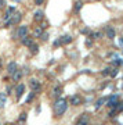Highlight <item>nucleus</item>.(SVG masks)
I'll return each instance as SVG.
<instances>
[{"label":"nucleus","instance_id":"12","mask_svg":"<svg viewBox=\"0 0 123 125\" xmlns=\"http://www.w3.org/2000/svg\"><path fill=\"white\" fill-rule=\"evenodd\" d=\"M82 7H83V1L82 0H76L75 1V6H73V13L75 14H79L80 10H82Z\"/></svg>","mask_w":123,"mask_h":125},{"label":"nucleus","instance_id":"24","mask_svg":"<svg viewBox=\"0 0 123 125\" xmlns=\"http://www.w3.org/2000/svg\"><path fill=\"white\" fill-rule=\"evenodd\" d=\"M40 39H42L43 42H46V40H48V33H46V32H43V33H42V36H40Z\"/></svg>","mask_w":123,"mask_h":125},{"label":"nucleus","instance_id":"4","mask_svg":"<svg viewBox=\"0 0 123 125\" xmlns=\"http://www.w3.org/2000/svg\"><path fill=\"white\" fill-rule=\"evenodd\" d=\"M28 32H29L28 25H19V27H18V29H17V36L21 39V38L26 36V35H28Z\"/></svg>","mask_w":123,"mask_h":125},{"label":"nucleus","instance_id":"8","mask_svg":"<svg viewBox=\"0 0 123 125\" xmlns=\"http://www.w3.org/2000/svg\"><path fill=\"white\" fill-rule=\"evenodd\" d=\"M24 93H25V85H24V83H19V85L15 88V96H17V99H19V97H21Z\"/></svg>","mask_w":123,"mask_h":125},{"label":"nucleus","instance_id":"35","mask_svg":"<svg viewBox=\"0 0 123 125\" xmlns=\"http://www.w3.org/2000/svg\"><path fill=\"white\" fill-rule=\"evenodd\" d=\"M7 93H8V94L11 93V86H8V88H7Z\"/></svg>","mask_w":123,"mask_h":125},{"label":"nucleus","instance_id":"7","mask_svg":"<svg viewBox=\"0 0 123 125\" xmlns=\"http://www.w3.org/2000/svg\"><path fill=\"white\" fill-rule=\"evenodd\" d=\"M33 20H35L36 22H40V21H43V20H44V13H43L42 10H37V11H35V13H33Z\"/></svg>","mask_w":123,"mask_h":125},{"label":"nucleus","instance_id":"11","mask_svg":"<svg viewBox=\"0 0 123 125\" xmlns=\"http://www.w3.org/2000/svg\"><path fill=\"white\" fill-rule=\"evenodd\" d=\"M21 43H22L24 46L29 47V46H31V45H32V43H35V42H33V39H32V38H29V36L26 35V36H24V38H21Z\"/></svg>","mask_w":123,"mask_h":125},{"label":"nucleus","instance_id":"13","mask_svg":"<svg viewBox=\"0 0 123 125\" xmlns=\"http://www.w3.org/2000/svg\"><path fill=\"white\" fill-rule=\"evenodd\" d=\"M60 40H61L62 45H69V43L73 40V38H72L71 35H64V36H61V38H60Z\"/></svg>","mask_w":123,"mask_h":125},{"label":"nucleus","instance_id":"41","mask_svg":"<svg viewBox=\"0 0 123 125\" xmlns=\"http://www.w3.org/2000/svg\"><path fill=\"white\" fill-rule=\"evenodd\" d=\"M0 125H1V124H0Z\"/></svg>","mask_w":123,"mask_h":125},{"label":"nucleus","instance_id":"34","mask_svg":"<svg viewBox=\"0 0 123 125\" xmlns=\"http://www.w3.org/2000/svg\"><path fill=\"white\" fill-rule=\"evenodd\" d=\"M89 32H90L89 28H84V29H82V31H80V33H89Z\"/></svg>","mask_w":123,"mask_h":125},{"label":"nucleus","instance_id":"30","mask_svg":"<svg viewBox=\"0 0 123 125\" xmlns=\"http://www.w3.org/2000/svg\"><path fill=\"white\" fill-rule=\"evenodd\" d=\"M35 3H36L37 6H42V4L44 3V0H35Z\"/></svg>","mask_w":123,"mask_h":125},{"label":"nucleus","instance_id":"19","mask_svg":"<svg viewBox=\"0 0 123 125\" xmlns=\"http://www.w3.org/2000/svg\"><path fill=\"white\" fill-rule=\"evenodd\" d=\"M29 49H31L32 54H37V53H39V46H37L36 43H32L31 46H29Z\"/></svg>","mask_w":123,"mask_h":125},{"label":"nucleus","instance_id":"10","mask_svg":"<svg viewBox=\"0 0 123 125\" xmlns=\"http://www.w3.org/2000/svg\"><path fill=\"white\" fill-rule=\"evenodd\" d=\"M14 11H15V7H13V6H11V7H8V8H7V11H6V13H4V16H3V22H4V21H7V20H10V17L13 16V13H14Z\"/></svg>","mask_w":123,"mask_h":125},{"label":"nucleus","instance_id":"3","mask_svg":"<svg viewBox=\"0 0 123 125\" xmlns=\"http://www.w3.org/2000/svg\"><path fill=\"white\" fill-rule=\"evenodd\" d=\"M29 86H31V89L33 92H40V90H42V83L36 78H32L31 81H29Z\"/></svg>","mask_w":123,"mask_h":125},{"label":"nucleus","instance_id":"17","mask_svg":"<svg viewBox=\"0 0 123 125\" xmlns=\"http://www.w3.org/2000/svg\"><path fill=\"white\" fill-rule=\"evenodd\" d=\"M6 102H7V94H6V93H0V109H3V107H4Z\"/></svg>","mask_w":123,"mask_h":125},{"label":"nucleus","instance_id":"9","mask_svg":"<svg viewBox=\"0 0 123 125\" xmlns=\"http://www.w3.org/2000/svg\"><path fill=\"white\" fill-rule=\"evenodd\" d=\"M15 71H17V62L15 61H10L8 64H7V72H8L10 75H13Z\"/></svg>","mask_w":123,"mask_h":125},{"label":"nucleus","instance_id":"39","mask_svg":"<svg viewBox=\"0 0 123 125\" xmlns=\"http://www.w3.org/2000/svg\"><path fill=\"white\" fill-rule=\"evenodd\" d=\"M97 1H101V0H97Z\"/></svg>","mask_w":123,"mask_h":125},{"label":"nucleus","instance_id":"40","mask_svg":"<svg viewBox=\"0 0 123 125\" xmlns=\"http://www.w3.org/2000/svg\"><path fill=\"white\" fill-rule=\"evenodd\" d=\"M14 1H18V0H14Z\"/></svg>","mask_w":123,"mask_h":125},{"label":"nucleus","instance_id":"26","mask_svg":"<svg viewBox=\"0 0 123 125\" xmlns=\"http://www.w3.org/2000/svg\"><path fill=\"white\" fill-rule=\"evenodd\" d=\"M61 45H62V43H61V40H60V39L54 40V43H53V46H54V47H60Z\"/></svg>","mask_w":123,"mask_h":125},{"label":"nucleus","instance_id":"15","mask_svg":"<svg viewBox=\"0 0 123 125\" xmlns=\"http://www.w3.org/2000/svg\"><path fill=\"white\" fill-rule=\"evenodd\" d=\"M62 94V88L60 85H55L54 86V89H53V96H55V97H60Z\"/></svg>","mask_w":123,"mask_h":125},{"label":"nucleus","instance_id":"25","mask_svg":"<svg viewBox=\"0 0 123 125\" xmlns=\"http://www.w3.org/2000/svg\"><path fill=\"white\" fill-rule=\"evenodd\" d=\"M109 71H111V68L108 67V68H104V70L101 71V74H102L104 77H107V75H109Z\"/></svg>","mask_w":123,"mask_h":125},{"label":"nucleus","instance_id":"18","mask_svg":"<svg viewBox=\"0 0 123 125\" xmlns=\"http://www.w3.org/2000/svg\"><path fill=\"white\" fill-rule=\"evenodd\" d=\"M42 33H43V29H42L40 27H36L35 31H33V36H35V38H40Z\"/></svg>","mask_w":123,"mask_h":125},{"label":"nucleus","instance_id":"32","mask_svg":"<svg viewBox=\"0 0 123 125\" xmlns=\"http://www.w3.org/2000/svg\"><path fill=\"white\" fill-rule=\"evenodd\" d=\"M47 25H48V24H46V22H42V25H40V28H42V29L44 31V29H46V28H47Z\"/></svg>","mask_w":123,"mask_h":125},{"label":"nucleus","instance_id":"37","mask_svg":"<svg viewBox=\"0 0 123 125\" xmlns=\"http://www.w3.org/2000/svg\"><path fill=\"white\" fill-rule=\"evenodd\" d=\"M0 72H1V60H0Z\"/></svg>","mask_w":123,"mask_h":125},{"label":"nucleus","instance_id":"21","mask_svg":"<svg viewBox=\"0 0 123 125\" xmlns=\"http://www.w3.org/2000/svg\"><path fill=\"white\" fill-rule=\"evenodd\" d=\"M26 115H28L26 113H21V114H19V118H18V122H19V124H24V122L26 121Z\"/></svg>","mask_w":123,"mask_h":125},{"label":"nucleus","instance_id":"27","mask_svg":"<svg viewBox=\"0 0 123 125\" xmlns=\"http://www.w3.org/2000/svg\"><path fill=\"white\" fill-rule=\"evenodd\" d=\"M86 46H87V47H91L93 46V39H89V38L86 39Z\"/></svg>","mask_w":123,"mask_h":125},{"label":"nucleus","instance_id":"6","mask_svg":"<svg viewBox=\"0 0 123 125\" xmlns=\"http://www.w3.org/2000/svg\"><path fill=\"white\" fill-rule=\"evenodd\" d=\"M89 122H90V115H89L87 113H84V114H82L80 118L77 120L76 125H89Z\"/></svg>","mask_w":123,"mask_h":125},{"label":"nucleus","instance_id":"20","mask_svg":"<svg viewBox=\"0 0 123 125\" xmlns=\"http://www.w3.org/2000/svg\"><path fill=\"white\" fill-rule=\"evenodd\" d=\"M35 96H36V92H33V90H32L31 93L28 94V97H26V100H25V103H26V104H29V103H31L32 100L35 99Z\"/></svg>","mask_w":123,"mask_h":125},{"label":"nucleus","instance_id":"36","mask_svg":"<svg viewBox=\"0 0 123 125\" xmlns=\"http://www.w3.org/2000/svg\"><path fill=\"white\" fill-rule=\"evenodd\" d=\"M119 42H120V45H122V46H123V39H120V40H119Z\"/></svg>","mask_w":123,"mask_h":125},{"label":"nucleus","instance_id":"16","mask_svg":"<svg viewBox=\"0 0 123 125\" xmlns=\"http://www.w3.org/2000/svg\"><path fill=\"white\" fill-rule=\"evenodd\" d=\"M22 75H24V74H22V71H18V70H17L11 77H13V81H14V82H18L19 79L22 78Z\"/></svg>","mask_w":123,"mask_h":125},{"label":"nucleus","instance_id":"33","mask_svg":"<svg viewBox=\"0 0 123 125\" xmlns=\"http://www.w3.org/2000/svg\"><path fill=\"white\" fill-rule=\"evenodd\" d=\"M115 113H116V110H115V109L111 110V111H109V117H113V115H115Z\"/></svg>","mask_w":123,"mask_h":125},{"label":"nucleus","instance_id":"28","mask_svg":"<svg viewBox=\"0 0 123 125\" xmlns=\"http://www.w3.org/2000/svg\"><path fill=\"white\" fill-rule=\"evenodd\" d=\"M116 110H119V111H123V102H119V104H118V109Z\"/></svg>","mask_w":123,"mask_h":125},{"label":"nucleus","instance_id":"23","mask_svg":"<svg viewBox=\"0 0 123 125\" xmlns=\"http://www.w3.org/2000/svg\"><path fill=\"white\" fill-rule=\"evenodd\" d=\"M104 103H105V99H100V100L97 102V104H95V109H100Z\"/></svg>","mask_w":123,"mask_h":125},{"label":"nucleus","instance_id":"29","mask_svg":"<svg viewBox=\"0 0 123 125\" xmlns=\"http://www.w3.org/2000/svg\"><path fill=\"white\" fill-rule=\"evenodd\" d=\"M112 65H115V67H119V65H120V61H119V60H115V61H112Z\"/></svg>","mask_w":123,"mask_h":125},{"label":"nucleus","instance_id":"31","mask_svg":"<svg viewBox=\"0 0 123 125\" xmlns=\"http://www.w3.org/2000/svg\"><path fill=\"white\" fill-rule=\"evenodd\" d=\"M6 7V0H0V8Z\"/></svg>","mask_w":123,"mask_h":125},{"label":"nucleus","instance_id":"5","mask_svg":"<svg viewBox=\"0 0 123 125\" xmlns=\"http://www.w3.org/2000/svg\"><path fill=\"white\" fill-rule=\"evenodd\" d=\"M69 103H71V106H73V107H77V106H80V104L83 103V99H82L79 94H73V96L69 99Z\"/></svg>","mask_w":123,"mask_h":125},{"label":"nucleus","instance_id":"22","mask_svg":"<svg viewBox=\"0 0 123 125\" xmlns=\"http://www.w3.org/2000/svg\"><path fill=\"white\" fill-rule=\"evenodd\" d=\"M118 71H119V70H118L116 67H115V68H111V71H109V77H112V78H115V77L118 75Z\"/></svg>","mask_w":123,"mask_h":125},{"label":"nucleus","instance_id":"2","mask_svg":"<svg viewBox=\"0 0 123 125\" xmlns=\"http://www.w3.org/2000/svg\"><path fill=\"white\" fill-rule=\"evenodd\" d=\"M10 21H11V25H19V22L22 21V13L14 11L13 16L10 17Z\"/></svg>","mask_w":123,"mask_h":125},{"label":"nucleus","instance_id":"1","mask_svg":"<svg viewBox=\"0 0 123 125\" xmlns=\"http://www.w3.org/2000/svg\"><path fill=\"white\" fill-rule=\"evenodd\" d=\"M53 109H54L55 117H61L62 114L66 111V109H68V100L66 99H57L54 106H53Z\"/></svg>","mask_w":123,"mask_h":125},{"label":"nucleus","instance_id":"14","mask_svg":"<svg viewBox=\"0 0 123 125\" xmlns=\"http://www.w3.org/2000/svg\"><path fill=\"white\" fill-rule=\"evenodd\" d=\"M115 36H116L115 29H113L112 27H107V38H108V39H113Z\"/></svg>","mask_w":123,"mask_h":125},{"label":"nucleus","instance_id":"38","mask_svg":"<svg viewBox=\"0 0 123 125\" xmlns=\"http://www.w3.org/2000/svg\"><path fill=\"white\" fill-rule=\"evenodd\" d=\"M6 125H15V124H6Z\"/></svg>","mask_w":123,"mask_h":125}]
</instances>
